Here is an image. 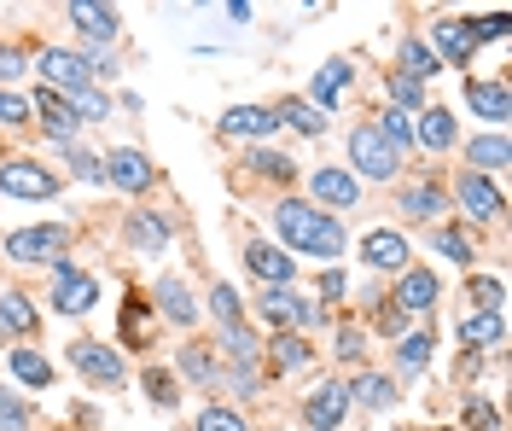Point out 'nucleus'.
<instances>
[{
	"mask_svg": "<svg viewBox=\"0 0 512 431\" xmlns=\"http://www.w3.org/2000/svg\"><path fill=\"white\" fill-rule=\"evenodd\" d=\"M41 327V315H35V303L24 292H0V332H12V338H35Z\"/></svg>",
	"mask_w": 512,
	"mask_h": 431,
	"instance_id": "obj_33",
	"label": "nucleus"
},
{
	"mask_svg": "<svg viewBox=\"0 0 512 431\" xmlns=\"http://www.w3.org/2000/svg\"><path fill=\"white\" fill-rule=\"evenodd\" d=\"M373 327H379L384 338H402V332H408V315H402L390 298H379V303H373Z\"/></svg>",
	"mask_w": 512,
	"mask_h": 431,
	"instance_id": "obj_51",
	"label": "nucleus"
},
{
	"mask_svg": "<svg viewBox=\"0 0 512 431\" xmlns=\"http://www.w3.org/2000/svg\"><path fill=\"white\" fill-rule=\"evenodd\" d=\"M70 367L88 379V385H123V356L111 350V344H99V338H76L70 344Z\"/></svg>",
	"mask_w": 512,
	"mask_h": 431,
	"instance_id": "obj_11",
	"label": "nucleus"
},
{
	"mask_svg": "<svg viewBox=\"0 0 512 431\" xmlns=\"http://www.w3.org/2000/svg\"><path fill=\"white\" fill-rule=\"evenodd\" d=\"M396 59H402V76H414L419 88H425V82H431V76H443V59H437V53H431V47H425V35H402V47H396Z\"/></svg>",
	"mask_w": 512,
	"mask_h": 431,
	"instance_id": "obj_29",
	"label": "nucleus"
},
{
	"mask_svg": "<svg viewBox=\"0 0 512 431\" xmlns=\"http://www.w3.org/2000/svg\"><path fill=\"white\" fill-rule=\"evenodd\" d=\"M6 367H12V379L30 385V391H47V385H53V362H47L41 350H30V344H24V350H6Z\"/></svg>",
	"mask_w": 512,
	"mask_h": 431,
	"instance_id": "obj_32",
	"label": "nucleus"
},
{
	"mask_svg": "<svg viewBox=\"0 0 512 431\" xmlns=\"http://www.w3.org/2000/svg\"><path fill=\"white\" fill-rule=\"evenodd\" d=\"M30 111L41 117V134H47V140H53L59 152H76V134H82V117L70 111V100H64V94H53V88H41V94L30 100Z\"/></svg>",
	"mask_w": 512,
	"mask_h": 431,
	"instance_id": "obj_9",
	"label": "nucleus"
},
{
	"mask_svg": "<svg viewBox=\"0 0 512 431\" xmlns=\"http://www.w3.org/2000/svg\"><path fill=\"white\" fill-rule=\"evenodd\" d=\"M245 169H251L256 181H297V158H286V152H274V146H251L245 152Z\"/></svg>",
	"mask_w": 512,
	"mask_h": 431,
	"instance_id": "obj_34",
	"label": "nucleus"
},
{
	"mask_svg": "<svg viewBox=\"0 0 512 431\" xmlns=\"http://www.w3.org/2000/svg\"><path fill=\"white\" fill-rule=\"evenodd\" d=\"M30 70V59H24V47H12V41H0V88H12L18 76Z\"/></svg>",
	"mask_w": 512,
	"mask_h": 431,
	"instance_id": "obj_52",
	"label": "nucleus"
},
{
	"mask_svg": "<svg viewBox=\"0 0 512 431\" xmlns=\"http://www.w3.org/2000/svg\"><path fill=\"white\" fill-rule=\"evenodd\" d=\"M431 350H437L431 327L425 332H402V344H396V373H425V367H431Z\"/></svg>",
	"mask_w": 512,
	"mask_h": 431,
	"instance_id": "obj_37",
	"label": "nucleus"
},
{
	"mask_svg": "<svg viewBox=\"0 0 512 431\" xmlns=\"http://www.w3.org/2000/svg\"><path fill=\"white\" fill-rule=\"evenodd\" d=\"M320 321H326V309H320L315 298H297V315H291V327L309 332V327H320Z\"/></svg>",
	"mask_w": 512,
	"mask_h": 431,
	"instance_id": "obj_57",
	"label": "nucleus"
},
{
	"mask_svg": "<svg viewBox=\"0 0 512 431\" xmlns=\"http://www.w3.org/2000/svg\"><path fill=\"white\" fill-rule=\"evenodd\" d=\"M216 350L227 356V367H262V338H256L245 321H233V327H222V338H216Z\"/></svg>",
	"mask_w": 512,
	"mask_h": 431,
	"instance_id": "obj_28",
	"label": "nucleus"
},
{
	"mask_svg": "<svg viewBox=\"0 0 512 431\" xmlns=\"http://www.w3.org/2000/svg\"><path fill=\"white\" fill-rule=\"evenodd\" d=\"M315 303H338L344 292H350V280H344V268H320V280H315Z\"/></svg>",
	"mask_w": 512,
	"mask_h": 431,
	"instance_id": "obj_54",
	"label": "nucleus"
},
{
	"mask_svg": "<svg viewBox=\"0 0 512 431\" xmlns=\"http://www.w3.org/2000/svg\"><path fill=\"white\" fill-rule=\"evenodd\" d=\"M350 385L344 379H320L315 391L303 397V426L309 431H344V420H350Z\"/></svg>",
	"mask_w": 512,
	"mask_h": 431,
	"instance_id": "obj_6",
	"label": "nucleus"
},
{
	"mask_svg": "<svg viewBox=\"0 0 512 431\" xmlns=\"http://www.w3.org/2000/svg\"><path fill=\"white\" fill-rule=\"evenodd\" d=\"M152 303H158L163 321H175V327H198V303H192V292H187V280H181V274H158Z\"/></svg>",
	"mask_w": 512,
	"mask_h": 431,
	"instance_id": "obj_21",
	"label": "nucleus"
},
{
	"mask_svg": "<svg viewBox=\"0 0 512 431\" xmlns=\"http://www.w3.org/2000/svg\"><path fill=\"white\" fill-rule=\"evenodd\" d=\"M0 193H6V199L41 204V199L59 193V175L47 164H35V158H6V164H0Z\"/></svg>",
	"mask_w": 512,
	"mask_h": 431,
	"instance_id": "obj_8",
	"label": "nucleus"
},
{
	"mask_svg": "<svg viewBox=\"0 0 512 431\" xmlns=\"http://www.w3.org/2000/svg\"><path fill=\"white\" fill-rule=\"evenodd\" d=\"M210 315H216L222 327H233V321H245V298H239L227 280H216V286H210Z\"/></svg>",
	"mask_w": 512,
	"mask_h": 431,
	"instance_id": "obj_45",
	"label": "nucleus"
},
{
	"mask_svg": "<svg viewBox=\"0 0 512 431\" xmlns=\"http://www.w3.org/2000/svg\"><path fill=\"white\" fill-rule=\"evenodd\" d=\"M466 105H472V117H483L489 129H507V117H512V100H507V82L501 76H466Z\"/></svg>",
	"mask_w": 512,
	"mask_h": 431,
	"instance_id": "obj_14",
	"label": "nucleus"
},
{
	"mask_svg": "<svg viewBox=\"0 0 512 431\" xmlns=\"http://www.w3.org/2000/svg\"><path fill=\"white\" fill-rule=\"evenodd\" d=\"M123 239L140 251V257H163V251H169V222H163V216H152V210H128Z\"/></svg>",
	"mask_w": 512,
	"mask_h": 431,
	"instance_id": "obj_24",
	"label": "nucleus"
},
{
	"mask_svg": "<svg viewBox=\"0 0 512 431\" xmlns=\"http://www.w3.org/2000/svg\"><path fill=\"white\" fill-rule=\"evenodd\" d=\"M64 18L76 24V35H82V41H99V47H111V41L123 35L117 6H88V0H70V6H64Z\"/></svg>",
	"mask_w": 512,
	"mask_h": 431,
	"instance_id": "obj_18",
	"label": "nucleus"
},
{
	"mask_svg": "<svg viewBox=\"0 0 512 431\" xmlns=\"http://www.w3.org/2000/svg\"><path fill=\"white\" fill-rule=\"evenodd\" d=\"M70 175L76 181H105V164H99L94 152H70Z\"/></svg>",
	"mask_w": 512,
	"mask_h": 431,
	"instance_id": "obj_55",
	"label": "nucleus"
},
{
	"mask_svg": "<svg viewBox=\"0 0 512 431\" xmlns=\"http://www.w3.org/2000/svg\"><path fill=\"white\" fill-rule=\"evenodd\" d=\"M140 391L152 397V408H163V414H169V408L181 402V379H175L169 367H146V379H140Z\"/></svg>",
	"mask_w": 512,
	"mask_h": 431,
	"instance_id": "obj_41",
	"label": "nucleus"
},
{
	"mask_svg": "<svg viewBox=\"0 0 512 431\" xmlns=\"http://www.w3.org/2000/svg\"><path fill=\"white\" fill-rule=\"evenodd\" d=\"M192 431H251V420L239 408H227V402H210V408H198V426Z\"/></svg>",
	"mask_w": 512,
	"mask_h": 431,
	"instance_id": "obj_43",
	"label": "nucleus"
},
{
	"mask_svg": "<svg viewBox=\"0 0 512 431\" xmlns=\"http://www.w3.org/2000/svg\"><path fill=\"white\" fill-rule=\"evenodd\" d=\"M454 332H460V344H466V350H489V356L507 344V321H501V315H489V309H472Z\"/></svg>",
	"mask_w": 512,
	"mask_h": 431,
	"instance_id": "obj_27",
	"label": "nucleus"
},
{
	"mask_svg": "<svg viewBox=\"0 0 512 431\" xmlns=\"http://www.w3.org/2000/svg\"><path fill=\"white\" fill-rule=\"evenodd\" d=\"M35 111H30V100L18 94V88H0V123L6 129H18V123H30Z\"/></svg>",
	"mask_w": 512,
	"mask_h": 431,
	"instance_id": "obj_50",
	"label": "nucleus"
},
{
	"mask_svg": "<svg viewBox=\"0 0 512 431\" xmlns=\"http://www.w3.org/2000/svg\"><path fill=\"white\" fill-rule=\"evenodd\" d=\"M350 402H361V408L384 414V408L396 402V379H390V373H373V367H367V373H361V379L350 385Z\"/></svg>",
	"mask_w": 512,
	"mask_h": 431,
	"instance_id": "obj_35",
	"label": "nucleus"
},
{
	"mask_svg": "<svg viewBox=\"0 0 512 431\" xmlns=\"http://www.w3.org/2000/svg\"><path fill=\"white\" fill-rule=\"evenodd\" d=\"M466 30H472V41H507L512 35V12H483V18H472V24H466Z\"/></svg>",
	"mask_w": 512,
	"mask_h": 431,
	"instance_id": "obj_48",
	"label": "nucleus"
},
{
	"mask_svg": "<svg viewBox=\"0 0 512 431\" xmlns=\"http://www.w3.org/2000/svg\"><path fill=\"white\" fill-rule=\"evenodd\" d=\"M460 140V123H454V111L448 105H425L414 117V146H425V152H448Z\"/></svg>",
	"mask_w": 512,
	"mask_h": 431,
	"instance_id": "obj_23",
	"label": "nucleus"
},
{
	"mask_svg": "<svg viewBox=\"0 0 512 431\" xmlns=\"http://www.w3.org/2000/svg\"><path fill=\"white\" fill-rule=\"evenodd\" d=\"M274 129H280V123H274V105H233L222 117L227 140H268Z\"/></svg>",
	"mask_w": 512,
	"mask_h": 431,
	"instance_id": "obj_26",
	"label": "nucleus"
},
{
	"mask_svg": "<svg viewBox=\"0 0 512 431\" xmlns=\"http://www.w3.org/2000/svg\"><path fill=\"white\" fill-rule=\"evenodd\" d=\"M256 315L268 321L274 332L291 327V315H297V292L291 286H262V298H256Z\"/></svg>",
	"mask_w": 512,
	"mask_h": 431,
	"instance_id": "obj_36",
	"label": "nucleus"
},
{
	"mask_svg": "<svg viewBox=\"0 0 512 431\" xmlns=\"http://www.w3.org/2000/svg\"><path fill=\"white\" fill-rule=\"evenodd\" d=\"M408 257H414V251H408V239H402L396 228H373L367 239H361V263L373 268V274H402Z\"/></svg>",
	"mask_w": 512,
	"mask_h": 431,
	"instance_id": "obj_16",
	"label": "nucleus"
},
{
	"mask_svg": "<svg viewBox=\"0 0 512 431\" xmlns=\"http://www.w3.org/2000/svg\"><path fill=\"white\" fill-rule=\"evenodd\" d=\"M460 420H466V431H501V414H495V402L489 397H466Z\"/></svg>",
	"mask_w": 512,
	"mask_h": 431,
	"instance_id": "obj_49",
	"label": "nucleus"
},
{
	"mask_svg": "<svg viewBox=\"0 0 512 431\" xmlns=\"http://www.w3.org/2000/svg\"><path fill=\"white\" fill-rule=\"evenodd\" d=\"M384 94H390V105H396V111H408V117H419V111H425V88H419L414 76H402V70H384Z\"/></svg>",
	"mask_w": 512,
	"mask_h": 431,
	"instance_id": "obj_40",
	"label": "nucleus"
},
{
	"mask_svg": "<svg viewBox=\"0 0 512 431\" xmlns=\"http://www.w3.org/2000/svg\"><path fill=\"white\" fill-rule=\"evenodd\" d=\"M332 356H338L344 367H361L367 362V332L355 327V321H344V327L332 332Z\"/></svg>",
	"mask_w": 512,
	"mask_h": 431,
	"instance_id": "obj_42",
	"label": "nucleus"
},
{
	"mask_svg": "<svg viewBox=\"0 0 512 431\" xmlns=\"http://www.w3.org/2000/svg\"><path fill=\"white\" fill-rule=\"evenodd\" d=\"M507 164H512L507 129H489V134H472V140H466V169H472V175H489V181H495Z\"/></svg>",
	"mask_w": 512,
	"mask_h": 431,
	"instance_id": "obj_22",
	"label": "nucleus"
},
{
	"mask_svg": "<svg viewBox=\"0 0 512 431\" xmlns=\"http://www.w3.org/2000/svg\"><path fill=\"white\" fill-rule=\"evenodd\" d=\"M437 298H443V280H437L431 268L408 263L402 274H396V292H390V303H396L408 321H414V315H431V309H437Z\"/></svg>",
	"mask_w": 512,
	"mask_h": 431,
	"instance_id": "obj_10",
	"label": "nucleus"
},
{
	"mask_svg": "<svg viewBox=\"0 0 512 431\" xmlns=\"http://www.w3.org/2000/svg\"><path fill=\"white\" fill-rule=\"evenodd\" d=\"M431 251H443L448 263L472 268V233L454 228V222H437V228H431Z\"/></svg>",
	"mask_w": 512,
	"mask_h": 431,
	"instance_id": "obj_39",
	"label": "nucleus"
},
{
	"mask_svg": "<svg viewBox=\"0 0 512 431\" xmlns=\"http://www.w3.org/2000/svg\"><path fill=\"white\" fill-rule=\"evenodd\" d=\"M274 233H280V251H303V257H320L326 268H338L344 257V222L315 210L309 199H274Z\"/></svg>",
	"mask_w": 512,
	"mask_h": 431,
	"instance_id": "obj_1",
	"label": "nucleus"
},
{
	"mask_svg": "<svg viewBox=\"0 0 512 431\" xmlns=\"http://www.w3.org/2000/svg\"><path fill=\"white\" fill-rule=\"evenodd\" d=\"M350 82H355V65H350V59H326V65L315 70V82H309V105H315L320 117H332Z\"/></svg>",
	"mask_w": 512,
	"mask_h": 431,
	"instance_id": "obj_19",
	"label": "nucleus"
},
{
	"mask_svg": "<svg viewBox=\"0 0 512 431\" xmlns=\"http://www.w3.org/2000/svg\"><path fill=\"white\" fill-rule=\"evenodd\" d=\"M64 245H70V228L64 222H35V228H18V233H6V245H0V257L6 263H59L64 257Z\"/></svg>",
	"mask_w": 512,
	"mask_h": 431,
	"instance_id": "obj_3",
	"label": "nucleus"
},
{
	"mask_svg": "<svg viewBox=\"0 0 512 431\" xmlns=\"http://www.w3.org/2000/svg\"><path fill=\"white\" fill-rule=\"evenodd\" d=\"M222 12H227V18H233V24H251V6H245V0H227Z\"/></svg>",
	"mask_w": 512,
	"mask_h": 431,
	"instance_id": "obj_58",
	"label": "nucleus"
},
{
	"mask_svg": "<svg viewBox=\"0 0 512 431\" xmlns=\"http://www.w3.org/2000/svg\"><path fill=\"white\" fill-rule=\"evenodd\" d=\"M425 47H431L437 59H448L454 70H472V53H478V41H472V30H466V18H437Z\"/></svg>",
	"mask_w": 512,
	"mask_h": 431,
	"instance_id": "obj_15",
	"label": "nucleus"
},
{
	"mask_svg": "<svg viewBox=\"0 0 512 431\" xmlns=\"http://www.w3.org/2000/svg\"><path fill=\"white\" fill-rule=\"evenodd\" d=\"M262 356H268V373H303V367H315V344L303 338V332H274L268 344H262Z\"/></svg>",
	"mask_w": 512,
	"mask_h": 431,
	"instance_id": "obj_20",
	"label": "nucleus"
},
{
	"mask_svg": "<svg viewBox=\"0 0 512 431\" xmlns=\"http://www.w3.org/2000/svg\"><path fill=\"white\" fill-rule=\"evenodd\" d=\"M94 303H99V274H88V268H76L70 257H59V263H53V309L76 321V315H88Z\"/></svg>",
	"mask_w": 512,
	"mask_h": 431,
	"instance_id": "obj_5",
	"label": "nucleus"
},
{
	"mask_svg": "<svg viewBox=\"0 0 512 431\" xmlns=\"http://www.w3.org/2000/svg\"><path fill=\"white\" fill-rule=\"evenodd\" d=\"M454 204H460V216H466V222H501V216H507L501 187H495L489 175H472V169H460V175H454Z\"/></svg>",
	"mask_w": 512,
	"mask_h": 431,
	"instance_id": "obj_7",
	"label": "nucleus"
},
{
	"mask_svg": "<svg viewBox=\"0 0 512 431\" xmlns=\"http://www.w3.org/2000/svg\"><path fill=\"white\" fill-rule=\"evenodd\" d=\"M466 298L478 303V309H489V315H501V303H507V286H501L495 274H472V280H466Z\"/></svg>",
	"mask_w": 512,
	"mask_h": 431,
	"instance_id": "obj_44",
	"label": "nucleus"
},
{
	"mask_svg": "<svg viewBox=\"0 0 512 431\" xmlns=\"http://www.w3.org/2000/svg\"><path fill=\"white\" fill-rule=\"evenodd\" d=\"M227 391L239 402L256 397V391H262V367H227Z\"/></svg>",
	"mask_w": 512,
	"mask_h": 431,
	"instance_id": "obj_53",
	"label": "nucleus"
},
{
	"mask_svg": "<svg viewBox=\"0 0 512 431\" xmlns=\"http://www.w3.org/2000/svg\"><path fill=\"white\" fill-rule=\"evenodd\" d=\"M396 210L408 216V222H437L448 210V193L437 187V181H408L402 193H396Z\"/></svg>",
	"mask_w": 512,
	"mask_h": 431,
	"instance_id": "obj_25",
	"label": "nucleus"
},
{
	"mask_svg": "<svg viewBox=\"0 0 512 431\" xmlns=\"http://www.w3.org/2000/svg\"><path fill=\"white\" fill-rule=\"evenodd\" d=\"M274 123H286V129H297L303 140H320L326 134V117H320L309 100H297V94H286V100L274 105Z\"/></svg>",
	"mask_w": 512,
	"mask_h": 431,
	"instance_id": "obj_31",
	"label": "nucleus"
},
{
	"mask_svg": "<svg viewBox=\"0 0 512 431\" xmlns=\"http://www.w3.org/2000/svg\"><path fill=\"white\" fill-rule=\"evenodd\" d=\"M350 175L355 181H396L402 175V152L373 123H355L350 129Z\"/></svg>",
	"mask_w": 512,
	"mask_h": 431,
	"instance_id": "obj_2",
	"label": "nucleus"
},
{
	"mask_svg": "<svg viewBox=\"0 0 512 431\" xmlns=\"http://www.w3.org/2000/svg\"><path fill=\"white\" fill-rule=\"evenodd\" d=\"M245 268H251L262 286H291L297 280V257H286L274 239H251L245 245Z\"/></svg>",
	"mask_w": 512,
	"mask_h": 431,
	"instance_id": "obj_17",
	"label": "nucleus"
},
{
	"mask_svg": "<svg viewBox=\"0 0 512 431\" xmlns=\"http://www.w3.org/2000/svg\"><path fill=\"white\" fill-rule=\"evenodd\" d=\"M140 309H146V298H140V292H128V309H123V344H140Z\"/></svg>",
	"mask_w": 512,
	"mask_h": 431,
	"instance_id": "obj_56",
	"label": "nucleus"
},
{
	"mask_svg": "<svg viewBox=\"0 0 512 431\" xmlns=\"http://www.w3.org/2000/svg\"><path fill=\"white\" fill-rule=\"evenodd\" d=\"M30 426H35L30 402H24V397H12V391L0 385V431H30Z\"/></svg>",
	"mask_w": 512,
	"mask_h": 431,
	"instance_id": "obj_47",
	"label": "nucleus"
},
{
	"mask_svg": "<svg viewBox=\"0 0 512 431\" xmlns=\"http://www.w3.org/2000/svg\"><path fill=\"white\" fill-rule=\"evenodd\" d=\"M309 193H315L309 204L332 216V210H355V199H361V181H355L344 164H326V169H315V175H309Z\"/></svg>",
	"mask_w": 512,
	"mask_h": 431,
	"instance_id": "obj_12",
	"label": "nucleus"
},
{
	"mask_svg": "<svg viewBox=\"0 0 512 431\" xmlns=\"http://www.w3.org/2000/svg\"><path fill=\"white\" fill-rule=\"evenodd\" d=\"M70 111H76L82 123H105V117H111V94H105V88H82V94H70Z\"/></svg>",
	"mask_w": 512,
	"mask_h": 431,
	"instance_id": "obj_46",
	"label": "nucleus"
},
{
	"mask_svg": "<svg viewBox=\"0 0 512 431\" xmlns=\"http://www.w3.org/2000/svg\"><path fill=\"white\" fill-rule=\"evenodd\" d=\"M105 164V181L117 187V193H146L152 181H158V169H152V158L140 152V146H117L111 158H99Z\"/></svg>",
	"mask_w": 512,
	"mask_h": 431,
	"instance_id": "obj_13",
	"label": "nucleus"
},
{
	"mask_svg": "<svg viewBox=\"0 0 512 431\" xmlns=\"http://www.w3.org/2000/svg\"><path fill=\"white\" fill-rule=\"evenodd\" d=\"M367 123H373V129H379L384 140L396 146V152H414V117H408V111H396V105H384V111H373Z\"/></svg>",
	"mask_w": 512,
	"mask_h": 431,
	"instance_id": "obj_38",
	"label": "nucleus"
},
{
	"mask_svg": "<svg viewBox=\"0 0 512 431\" xmlns=\"http://www.w3.org/2000/svg\"><path fill=\"white\" fill-rule=\"evenodd\" d=\"M35 70H41V82L53 88V94H82V88H99L94 82V59L88 53H76V47H41L35 53Z\"/></svg>",
	"mask_w": 512,
	"mask_h": 431,
	"instance_id": "obj_4",
	"label": "nucleus"
},
{
	"mask_svg": "<svg viewBox=\"0 0 512 431\" xmlns=\"http://www.w3.org/2000/svg\"><path fill=\"white\" fill-rule=\"evenodd\" d=\"M175 373L210 391V385H216V350H210V344H198V338H187V344L175 350Z\"/></svg>",
	"mask_w": 512,
	"mask_h": 431,
	"instance_id": "obj_30",
	"label": "nucleus"
}]
</instances>
